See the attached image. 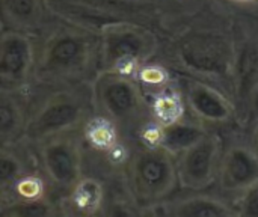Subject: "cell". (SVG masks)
I'll return each instance as SVG.
<instances>
[{
    "mask_svg": "<svg viewBox=\"0 0 258 217\" xmlns=\"http://www.w3.org/2000/svg\"><path fill=\"white\" fill-rule=\"evenodd\" d=\"M100 32L82 26H67L36 47L33 77L44 83H77L86 74L100 73Z\"/></svg>",
    "mask_w": 258,
    "mask_h": 217,
    "instance_id": "obj_1",
    "label": "cell"
},
{
    "mask_svg": "<svg viewBox=\"0 0 258 217\" xmlns=\"http://www.w3.org/2000/svg\"><path fill=\"white\" fill-rule=\"evenodd\" d=\"M91 86L95 110L118 128H144L150 119L153 121L148 97L133 73L101 69Z\"/></svg>",
    "mask_w": 258,
    "mask_h": 217,
    "instance_id": "obj_2",
    "label": "cell"
},
{
    "mask_svg": "<svg viewBox=\"0 0 258 217\" xmlns=\"http://www.w3.org/2000/svg\"><path fill=\"white\" fill-rule=\"evenodd\" d=\"M127 187L141 207H153L165 202L177 189V157L156 143H144L127 160Z\"/></svg>",
    "mask_w": 258,
    "mask_h": 217,
    "instance_id": "obj_3",
    "label": "cell"
},
{
    "mask_svg": "<svg viewBox=\"0 0 258 217\" xmlns=\"http://www.w3.org/2000/svg\"><path fill=\"white\" fill-rule=\"evenodd\" d=\"M94 107L92 86L62 88L47 95L27 118L24 139L39 143L51 136L85 125Z\"/></svg>",
    "mask_w": 258,
    "mask_h": 217,
    "instance_id": "obj_4",
    "label": "cell"
},
{
    "mask_svg": "<svg viewBox=\"0 0 258 217\" xmlns=\"http://www.w3.org/2000/svg\"><path fill=\"white\" fill-rule=\"evenodd\" d=\"M100 35L101 69L135 74V69L144 66L157 51V38L144 26L132 21L110 24L104 27Z\"/></svg>",
    "mask_w": 258,
    "mask_h": 217,
    "instance_id": "obj_5",
    "label": "cell"
},
{
    "mask_svg": "<svg viewBox=\"0 0 258 217\" xmlns=\"http://www.w3.org/2000/svg\"><path fill=\"white\" fill-rule=\"evenodd\" d=\"M42 169L53 186L71 190L82 178V143L73 133H60L39 142Z\"/></svg>",
    "mask_w": 258,
    "mask_h": 217,
    "instance_id": "obj_6",
    "label": "cell"
},
{
    "mask_svg": "<svg viewBox=\"0 0 258 217\" xmlns=\"http://www.w3.org/2000/svg\"><path fill=\"white\" fill-rule=\"evenodd\" d=\"M224 150L218 134L207 133L195 145L177 156L180 187L200 192L218 181Z\"/></svg>",
    "mask_w": 258,
    "mask_h": 217,
    "instance_id": "obj_7",
    "label": "cell"
},
{
    "mask_svg": "<svg viewBox=\"0 0 258 217\" xmlns=\"http://www.w3.org/2000/svg\"><path fill=\"white\" fill-rule=\"evenodd\" d=\"M36 47L23 30H5L0 39V83L2 91L20 92L33 74Z\"/></svg>",
    "mask_w": 258,
    "mask_h": 217,
    "instance_id": "obj_8",
    "label": "cell"
},
{
    "mask_svg": "<svg viewBox=\"0 0 258 217\" xmlns=\"http://www.w3.org/2000/svg\"><path fill=\"white\" fill-rule=\"evenodd\" d=\"M257 183L258 150L242 143L228 147L221 159L218 174L219 189L236 199Z\"/></svg>",
    "mask_w": 258,
    "mask_h": 217,
    "instance_id": "obj_9",
    "label": "cell"
},
{
    "mask_svg": "<svg viewBox=\"0 0 258 217\" xmlns=\"http://www.w3.org/2000/svg\"><path fill=\"white\" fill-rule=\"evenodd\" d=\"M183 95L187 107L200 121L212 124H227L233 118L234 107L231 101L221 91L204 82H186Z\"/></svg>",
    "mask_w": 258,
    "mask_h": 217,
    "instance_id": "obj_10",
    "label": "cell"
},
{
    "mask_svg": "<svg viewBox=\"0 0 258 217\" xmlns=\"http://www.w3.org/2000/svg\"><path fill=\"white\" fill-rule=\"evenodd\" d=\"M209 131L204 124L187 121L183 118V119L168 124V125L156 124V136L148 143H156L177 157L183 151H186L187 148L195 145Z\"/></svg>",
    "mask_w": 258,
    "mask_h": 217,
    "instance_id": "obj_11",
    "label": "cell"
},
{
    "mask_svg": "<svg viewBox=\"0 0 258 217\" xmlns=\"http://www.w3.org/2000/svg\"><path fill=\"white\" fill-rule=\"evenodd\" d=\"M165 214L175 217L237 216L234 204L210 195H190L165 204Z\"/></svg>",
    "mask_w": 258,
    "mask_h": 217,
    "instance_id": "obj_12",
    "label": "cell"
},
{
    "mask_svg": "<svg viewBox=\"0 0 258 217\" xmlns=\"http://www.w3.org/2000/svg\"><path fill=\"white\" fill-rule=\"evenodd\" d=\"M27 118L23 112V104L17 97V91H2L0 103V139L2 147L15 143L24 137Z\"/></svg>",
    "mask_w": 258,
    "mask_h": 217,
    "instance_id": "obj_13",
    "label": "cell"
},
{
    "mask_svg": "<svg viewBox=\"0 0 258 217\" xmlns=\"http://www.w3.org/2000/svg\"><path fill=\"white\" fill-rule=\"evenodd\" d=\"M150 101L153 122L157 125H168L184 118L186 100L183 92L171 85L154 91Z\"/></svg>",
    "mask_w": 258,
    "mask_h": 217,
    "instance_id": "obj_14",
    "label": "cell"
},
{
    "mask_svg": "<svg viewBox=\"0 0 258 217\" xmlns=\"http://www.w3.org/2000/svg\"><path fill=\"white\" fill-rule=\"evenodd\" d=\"M2 9L11 29L23 32L38 26L42 18V0H2Z\"/></svg>",
    "mask_w": 258,
    "mask_h": 217,
    "instance_id": "obj_15",
    "label": "cell"
},
{
    "mask_svg": "<svg viewBox=\"0 0 258 217\" xmlns=\"http://www.w3.org/2000/svg\"><path fill=\"white\" fill-rule=\"evenodd\" d=\"M103 187L94 178H80L70 190L68 207L80 214H95L103 204Z\"/></svg>",
    "mask_w": 258,
    "mask_h": 217,
    "instance_id": "obj_16",
    "label": "cell"
},
{
    "mask_svg": "<svg viewBox=\"0 0 258 217\" xmlns=\"http://www.w3.org/2000/svg\"><path fill=\"white\" fill-rule=\"evenodd\" d=\"M83 127H85L83 130L85 139L89 142L91 147L106 151L115 147L119 128L106 116L98 115L95 118H89Z\"/></svg>",
    "mask_w": 258,
    "mask_h": 217,
    "instance_id": "obj_17",
    "label": "cell"
},
{
    "mask_svg": "<svg viewBox=\"0 0 258 217\" xmlns=\"http://www.w3.org/2000/svg\"><path fill=\"white\" fill-rule=\"evenodd\" d=\"M56 214L54 205L42 198L36 199H21L3 204L0 216L3 217H45Z\"/></svg>",
    "mask_w": 258,
    "mask_h": 217,
    "instance_id": "obj_18",
    "label": "cell"
},
{
    "mask_svg": "<svg viewBox=\"0 0 258 217\" xmlns=\"http://www.w3.org/2000/svg\"><path fill=\"white\" fill-rule=\"evenodd\" d=\"M26 175L24 172V163L21 157L12 153V150H8L6 147L2 148V157H0V184L2 189L6 190L12 187L20 178Z\"/></svg>",
    "mask_w": 258,
    "mask_h": 217,
    "instance_id": "obj_19",
    "label": "cell"
},
{
    "mask_svg": "<svg viewBox=\"0 0 258 217\" xmlns=\"http://www.w3.org/2000/svg\"><path fill=\"white\" fill-rule=\"evenodd\" d=\"M8 190L15 195L12 201L36 199V198L44 196V184L36 177H32V175H24Z\"/></svg>",
    "mask_w": 258,
    "mask_h": 217,
    "instance_id": "obj_20",
    "label": "cell"
},
{
    "mask_svg": "<svg viewBox=\"0 0 258 217\" xmlns=\"http://www.w3.org/2000/svg\"><path fill=\"white\" fill-rule=\"evenodd\" d=\"M237 216L258 217V183L234 199Z\"/></svg>",
    "mask_w": 258,
    "mask_h": 217,
    "instance_id": "obj_21",
    "label": "cell"
},
{
    "mask_svg": "<svg viewBox=\"0 0 258 217\" xmlns=\"http://www.w3.org/2000/svg\"><path fill=\"white\" fill-rule=\"evenodd\" d=\"M257 150H258V139H257Z\"/></svg>",
    "mask_w": 258,
    "mask_h": 217,
    "instance_id": "obj_22",
    "label": "cell"
}]
</instances>
